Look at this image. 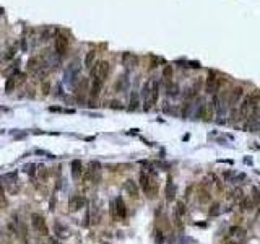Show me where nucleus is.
<instances>
[{
	"instance_id": "obj_25",
	"label": "nucleus",
	"mask_w": 260,
	"mask_h": 244,
	"mask_svg": "<svg viewBox=\"0 0 260 244\" xmlns=\"http://www.w3.org/2000/svg\"><path fill=\"white\" fill-rule=\"evenodd\" d=\"M49 210H52V212L55 210V199H52V200H50V208H49Z\"/></svg>"
},
{
	"instance_id": "obj_24",
	"label": "nucleus",
	"mask_w": 260,
	"mask_h": 244,
	"mask_svg": "<svg viewBox=\"0 0 260 244\" xmlns=\"http://www.w3.org/2000/svg\"><path fill=\"white\" fill-rule=\"evenodd\" d=\"M111 108H115V109H122V106H119V103H117V101H112V103H111Z\"/></svg>"
},
{
	"instance_id": "obj_10",
	"label": "nucleus",
	"mask_w": 260,
	"mask_h": 244,
	"mask_svg": "<svg viewBox=\"0 0 260 244\" xmlns=\"http://www.w3.org/2000/svg\"><path fill=\"white\" fill-rule=\"evenodd\" d=\"M81 171H83V165H81L80 159H73L72 161V176H73V179H80L81 176Z\"/></svg>"
},
{
	"instance_id": "obj_5",
	"label": "nucleus",
	"mask_w": 260,
	"mask_h": 244,
	"mask_svg": "<svg viewBox=\"0 0 260 244\" xmlns=\"http://www.w3.org/2000/svg\"><path fill=\"white\" fill-rule=\"evenodd\" d=\"M220 85H221V80L216 77L215 72H210V75H208V78H206V85H205V90L206 93H216V91L220 90Z\"/></svg>"
},
{
	"instance_id": "obj_9",
	"label": "nucleus",
	"mask_w": 260,
	"mask_h": 244,
	"mask_svg": "<svg viewBox=\"0 0 260 244\" xmlns=\"http://www.w3.org/2000/svg\"><path fill=\"white\" fill-rule=\"evenodd\" d=\"M125 190L129 192V195H132L133 199H137L138 197V186H137L135 181H132V179H127L125 181Z\"/></svg>"
},
{
	"instance_id": "obj_18",
	"label": "nucleus",
	"mask_w": 260,
	"mask_h": 244,
	"mask_svg": "<svg viewBox=\"0 0 260 244\" xmlns=\"http://www.w3.org/2000/svg\"><path fill=\"white\" fill-rule=\"evenodd\" d=\"M15 85H16L15 78H13V77H10V78H8V81H7V85H5V90H7V93H11V91L15 90Z\"/></svg>"
},
{
	"instance_id": "obj_23",
	"label": "nucleus",
	"mask_w": 260,
	"mask_h": 244,
	"mask_svg": "<svg viewBox=\"0 0 260 244\" xmlns=\"http://www.w3.org/2000/svg\"><path fill=\"white\" fill-rule=\"evenodd\" d=\"M49 88H50L49 81H47V83H44V85H42V91H44V95H47V93H49Z\"/></svg>"
},
{
	"instance_id": "obj_3",
	"label": "nucleus",
	"mask_w": 260,
	"mask_h": 244,
	"mask_svg": "<svg viewBox=\"0 0 260 244\" xmlns=\"http://www.w3.org/2000/svg\"><path fill=\"white\" fill-rule=\"evenodd\" d=\"M31 223H33V228L41 234V236H47L49 234V228H47V223L42 215L39 213H33L31 215Z\"/></svg>"
},
{
	"instance_id": "obj_8",
	"label": "nucleus",
	"mask_w": 260,
	"mask_h": 244,
	"mask_svg": "<svg viewBox=\"0 0 260 244\" xmlns=\"http://www.w3.org/2000/svg\"><path fill=\"white\" fill-rule=\"evenodd\" d=\"M111 205H112V208H115V213L119 215L120 218H125V216H127V207H125L122 197H117L115 202L114 204H111Z\"/></svg>"
},
{
	"instance_id": "obj_13",
	"label": "nucleus",
	"mask_w": 260,
	"mask_h": 244,
	"mask_svg": "<svg viewBox=\"0 0 260 244\" xmlns=\"http://www.w3.org/2000/svg\"><path fill=\"white\" fill-rule=\"evenodd\" d=\"M158 96H159V85L158 81H151V106L158 101Z\"/></svg>"
},
{
	"instance_id": "obj_6",
	"label": "nucleus",
	"mask_w": 260,
	"mask_h": 244,
	"mask_svg": "<svg viewBox=\"0 0 260 244\" xmlns=\"http://www.w3.org/2000/svg\"><path fill=\"white\" fill-rule=\"evenodd\" d=\"M242 95H244V90H242L241 86H236L234 90L231 91L229 98H228V106H231V108L237 106L239 104V99L242 98Z\"/></svg>"
},
{
	"instance_id": "obj_16",
	"label": "nucleus",
	"mask_w": 260,
	"mask_h": 244,
	"mask_svg": "<svg viewBox=\"0 0 260 244\" xmlns=\"http://www.w3.org/2000/svg\"><path fill=\"white\" fill-rule=\"evenodd\" d=\"M163 78L168 81V83H171V78H172V67L171 65H166L164 70H163Z\"/></svg>"
},
{
	"instance_id": "obj_20",
	"label": "nucleus",
	"mask_w": 260,
	"mask_h": 244,
	"mask_svg": "<svg viewBox=\"0 0 260 244\" xmlns=\"http://www.w3.org/2000/svg\"><path fill=\"white\" fill-rule=\"evenodd\" d=\"M176 215L177 216H180V215H184V204H177V210H176Z\"/></svg>"
},
{
	"instance_id": "obj_1",
	"label": "nucleus",
	"mask_w": 260,
	"mask_h": 244,
	"mask_svg": "<svg viewBox=\"0 0 260 244\" xmlns=\"http://www.w3.org/2000/svg\"><path fill=\"white\" fill-rule=\"evenodd\" d=\"M259 98L260 95H249L245 96L244 99H242V103L239 104V116L241 119H247V116L252 112V109H254L255 106H257V103H259Z\"/></svg>"
},
{
	"instance_id": "obj_2",
	"label": "nucleus",
	"mask_w": 260,
	"mask_h": 244,
	"mask_svg": "<svg viewBox=\"0 0 260 244\" xmlns=\"http://www.w3.org/2000/svg\"><path fill=\"white\" fill-rule=\"evenodd\" d=\"M109 73H111V64L107 60H103L96 67H91V77L93 78H101L103 81L109 78Z\"/></svg>"
},
{
	"instance_id": "obj_22",
	"label": "nucleus",
	"mask_w": 260,
	"mask_h": 244,
	"mask_svg": "<svg viewBox=\"0 0 260 244\" xmlns=\"http://www.w3.org/2000/svg\"><path fill=\"white\" fill-rule=\"evenodd\" d=\"M26 169H28V173H29V176L33 177V173H34L33 169H36V166H34V165H28V166H26Z\"/></svg>"
},
{
	"instance_id": "obj_11",
	"label": "nucleus",
	"mask_w": 260,
	"mask_h": 244,
	"mask_svg": "<svg viewBox=\"0 0 260 244\" xmlns=\"http://www.w3.org/2000/svg\"><path fill=\"white\" fill-rule=\"evenodd\" d=\"M94 60H96V52L94 50H90V52H86L83 64H85L86 69H91V67H94Z\"/></svg>"
},
{
	"instance_id": "obj_14",
	"label": "nucleus",
	"mask_w": 260,
	"mask_h": 244,
	"mask_svg": "<svg viewBox=\"0 0 260 244\" xmlns=\"http://www.w3.org/2000/svg\"><path fill=\"white\" fill-rule=\"evenodd\" d=\"M176 195V186L171 182V181H168V187H166V197H168V200H172Z\"/></svg>"
},
{
	"instance_id": "obj_21",
	"label": "nucleus",
	"mask_w": 260,
	"mask_h": 244,
	"mask_svg": "<svg viewBox=\"0 0 260 244\" xmlns=\"http://www.w3.org/2000/svg\"><path fill=\"white\" fill-rule=\"evenodd\" d=\"M156 244H163V234H161V231H156Z\"/></svg>"
},
{
	"instance_id": "obj_19",
	"label": "nucleus",
	"mask_w": 260,
	"mask_h": 244,
	"mask_svg": "<svg viewBox=\"0 0 260 244\" xmlns=\"http://www.w3.org/2000/svg\"><path fill=\"white\" fill-rule=\"evenodd\" d=\"M38 174H39V177H41V179L44 181L46 177H47V169H46V168H44L42 165H41V166H39V171H38Z\"/></svg>"
},
{
	"instance_id": "obj_7",
	"label": "nucleus",
	"mask_w": 260,
	"mask_h": 244,
	"mask_svg": "<svg viewBox=\"0 0 260 244\" xmlns=\"http://www.w3.org/2000/svg\"><path fill=\"white\" fill-rule=\"evenodd\" d=\"M85 204H88V202H86L81 195H72L70 200H68V207H70L72 212H76V210L83 208V205Z\"/></svg>"
},
{
	"instance_id": "obj_4",
	"label": "nucleus",
	"mask_w": 260,
	"mask_h": 244,
	"mask_svg": "<svg viewBox=\"0 0 260 244\" xmlns=\"http://www.w3.org/2000/svg\"><path fill=\"white\" fill-rule=\"evenodd\" d=\"M68 46H70V41H68V38H67L65 34L59 33V34L55 36V52H57L60 57L67 55V52H68Z\"/></svg>"
},
{
	"instance_id": "obj_17",
	"label": "nucleus",
	"mask_w": 260,
	"mask_h": 244,
	"mask_svg": "<svg viewBox=\"0 0 260 244\" xmlns=\"http://www.w3.org/2000/svg\"><path fill=\"white\" fill-rule=\"evenodd\" d=\"M39 57H34V59L29 60V64H28V69L31 70V72H36V70H39Z\"/></svg>"
},
{
	"instance_id": "obj_12",
	"label": "nucleus",
	"mask_w": 260,
	"mask_h": 244,
	"mask_svg": "<svg viewBox=\"0 0 260 244\" xmlns=\"http://www.w3.org/2000/svg\"><path fill=\"white\" fill-rule=\"evenodd\" d=\"M103 80L101 78H93V86H91V96H98L99 91L103 90Z\"/></svg>"
},
{
	"instance_id": "obj_15",
	"label": "nucleus",
	"mask_w": 260,
	"mask_h": 244,
	"mask_svg": "<svg viewBox=\"0 0 260 244\" xmlns=\"http://www.w3.org/2000/svg\"><path fill=\"white\" fill-rule=\"evenodd\" d=\"M138 108V93L137 91H132L130 93V109L133 111Z\"/></svg>"
}]
</instances>
